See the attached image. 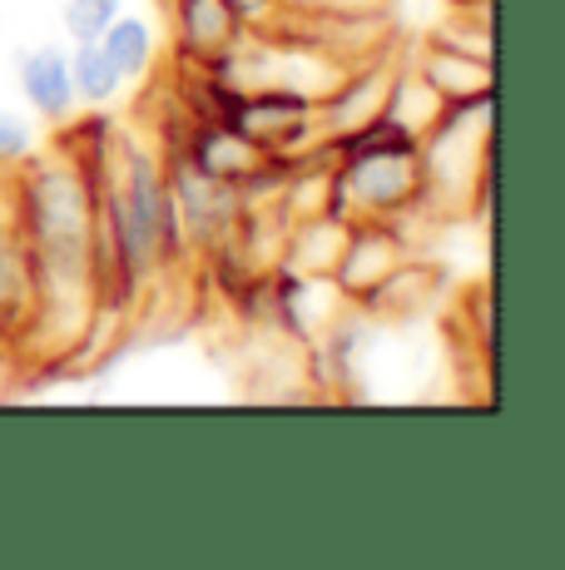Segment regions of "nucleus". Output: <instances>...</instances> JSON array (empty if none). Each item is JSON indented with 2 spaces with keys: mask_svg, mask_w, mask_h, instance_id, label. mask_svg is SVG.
<instances>
[{
  "mask_svg": "<svg viewBox=\"0 0 565 570\" xmlns=\"http://www.w3.org/2000/svg\"><path fill=\"white\" fill-rule=\"evenodd\" d=\"M209 95H219L214 115L238 139H248L258 155H303V149L328 145L318 125V100H308L298 90H278V85H268V90H224V85L209 80Z\"/></svg>",
  "mask_w": 565,
  "mask_h": 570,
  "instance_id": "f257e3e1",
  "label": "nucleus"
},
{
  "mask_svg": "<svg viewBox=\"0 0 565 570\" xmlns=\"http://www.w3.org/2000/svg\"><path fill=\"white\" fill-rule=\"evenodd\" d=\"M20 95H26V105L36 109L40 119H50V125H60V119H70L80 100H75V85H70V50L60 46H36L20 55Z\"/></svg>",
  "mask_w": 565,
  "mask_h": 570,
  "instance_id": "f03ea898",
  "label": "nucleus"
},
{
  "mask_svg": "<svg viewBox=\"0 0 565 570\" xmlns=\"http://www.w3.org/2000/svg\"><path fill=\"white\" fill-rule=\"evenodd\" d=\"M174 30H179V50L194 65L209 70L219 55L238 40V16L228 10V0H174Z\"/></svg>",
  "mask_w": 565,
  "mask_h": 570,
  "instance_id": "7ed1b4c3",
  "label": "nucleus"
},
{
  "mask_svg": "<svg viewBox=\"0 0 565 570\" xmlns=\"http://www.w3.org/2000/svg\"><path fill=\"white\" fill-rule=\"evenodd\" d=\"M412 75H417V80L427 85V90L437 95L442 105L492 95V60H482V55H466V50H456V46H442V40L427 55H422L417 65H412Z\"/></svg>",
  "mask_w": 565,
  "mask_h": 570,
  "instance_id": "20e7f679",
  "label": "nucleus"
},
{
  "mask_svg": "<svg viewBox=\"0 0 565 570\" xmlns=\"http://www.w3.org/2000/svg\"><path fill=\"white\" fill-rule=\"evenodd\" d=\"M70 85L85 109H105L125 90V75L115 70V60L105 55L100 40H80V46H70Z\"/></svg>",
  "mask_w": 565,
  "mask_h": 570,
  "instance_id": "39448f33",
  "label": "nucleus"
},
{
  "mask_svg": "<svg viewBox=\"0 0 565 570\" xmlns=\"http://www.w3.org/2000/svg\"><path fill=\"white\" fill-rule=\"evenodd\" d=\"M100 46H105V55L115 60V70L125 75V85H129V80H145L149 65H155V26L119 10V16L110 20V30L100 36Z\"/></svg>",
  "mask_w": 565,
  "mask_h": 570,
  "instance_id": "423d86ee",
  "label": "nucleus"
},
{
  "mask_svg": "<svg viewBox=\"0 0 565 570\" xmlns=\"http://www.w3.org/2000/svg\"><path fill=\"white\" fill-rule=\"evenodd\" d=\"M16 303H36V273H30L26 238L0 228V317L16 308Z\"/></svg>",
  "mask_w": 565,
  "mask_h": 570,
  "instance_id": "0eeeda50",
  "label": "nucleus"
},
{
  "mask_svg": "<svg viewBox=\"0 0 565 570\" xmlns=\"http://www.w3.org/2000/svg\"><path fill=\"white\" fill-rule=\"evenodd\" d=\"M119 10H125V0H65L60 26L70 36V46H80V40H100Z\"/></svg>",
  "mask_w": 565,
  "mask_h": 570,
  "instance_id": "6e6552de",
  "label": "nucleus"
},
{
  "mask_svg": "<svg viewBox=\"0 0 565 570\" xmlns=\"http://www.w3.org/2000/svg\"><path fill=\"white\" fill-rule=\"evenodd\" d=\"M36 149V129H30L26 115L16 109H0V164H20Z\"/></svg>",
  "mask_w": 565,
  "mask_h": 570,
  "instance_id": "1a4fd4ad",
  "label": "nucleus"
}]
</instances>
